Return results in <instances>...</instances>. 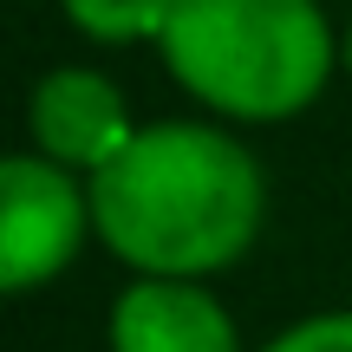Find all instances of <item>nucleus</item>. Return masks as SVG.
<instances>
[{
    "instance_id": "f257e3e1",
    "label": "nucleus",
    "mask_w": 352,
    "mask_h": 352,
    "mask_svg": "<svg viewBox=\"0 0 352 352\" xmlns=\"http://www.w3.org/2000/svg\"><path fill=\"white\" fill-rule=\"evenodd\" d=\"M91 228L131 274L209 280L267 228V170L222 118H157L91 176Z\"/></svg>"
},
{
    "instance_id": "f03ea898",
    "label": "nucleus",
    "mask_w": 352,
    "mask_h": 352,
    "mask_svg": "<svg viewBox=\"0 0 352 352\" xmlns=\"http://www.w3.org/2000/svg\"><path fill=\"white\" fill-rule=\"evenodd\" d=\"M340 39L320 0H176L157 59L222 124H287L333 85Z\"/></svg>"
},
{
    "instance_id": "7ed1b4c3",
    "label": "nucleus",
    "mask_w": 352,
    "mask_h": 352,
    "mask_svg": "<svg viewBox=\"0 0 352 352\" xmlns=\"http://www.w3.org/2000/svg\"><path fill=\"white\" fill-rule=\"evenodd\" d=\"M98 241L91 228V183L52 164L46 151L0 157V294H39Z\"/></svg>"
},
{
    "instance_id": "20e7f679",
    "label": "nucleus",
    "mask_w": 352,
    "mask_h": 352,
    "mask_svg": "<svg viewBox=\"0 0 352 352\" xmlns=\"http://www.w3.org/2000/svg\"><path fill=\"white\" fill-rule=\"evenodd\" d=\"M26 138H33V151H46L52 164L78 170L91 183L138 138V118L98 65H52L26 91Z\"/></svg>"
},
{
    "instance_id": "39448f33",
    "label": "nucleus",
    "mask_w": 352,
    "mask_h": 352,
    "mask_svg": "<svg viewBox=\"0 0 352 352\" xmlns=\"http://www.w3.org/2000/svg\"><path fill=\"white\" fill-rule=\"evenodd\" d=\"M111 352H241V327L209 294V280L176 274H131V287L111 300L104 320Z\"/></svg>"
},
{
    "instance_id": "423d86ee",
    "label": "nucleus",
    "mask_w": 352,
    "mask_h": 352,
    "mask_svg": "<svg viewBox=\"0 0 352 352\" xmlns=\"http://www.w3.org/2000/svg\"><path fill=\"white\" fill-rule=\"evenodd\" d=\"M176 0H59V13L91 46H157Z\"/></svg>"
},
{
    "instance_id": "0eeeda50",
    "label": "nucleus",
    "mask_w": 352,
    "mask_h": 352,
    "mask_svg": "<svg viewBox=\"0 0 352 352\" xmlns=\"http://www.w3.org/2000/svg\"><path fill=\"white\" fill-rule=\"evenodd\" d=\"M254 352H352V307H333V314H307L294 327H280L267 346Z\"/></svg>"
},
{
    "instance_id": "6e6552de",
    "label": "nucleus",
    "mask_w": 352,
    "mask_h": 352,
    "mask_svg": "<svg viewBox=\"0 0 352 352\" xmlns=\"http://www.w3.org/2000/svg\"><path fill=\"white\" fill-rule=\"evenodd\" d=\"M340 72L352 78V20H346V39H340Z\"/></svg>"
}]
</instances>
